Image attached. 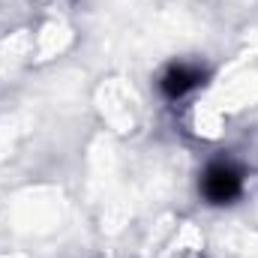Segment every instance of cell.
I'll list each match as a JSON object with an SVG mask.
<instances>
[{"instance_id":"6da1fadb","label":"cell","mask_w":258,"mask_h":258,"mask_svg":"<svg viewBox=\"0 0 258 258\" xmlns=\"http://www.w3.org/2000/svg\"><path fill=\"white\" fill-rule=\"evenodd\" d=\"M243 192V174L231 162H210L201 174V195L210 204H231Z\"/></svg>"},{"instance_id":"7a4b0ae2","label":"cell","mask_w":258,"mask_h":258,"mask_svg":"<svg viewBox=\"0 0 258 258\" xmlns=\"http://www.w3.org/2000/svg\"><path fill=\"white\" fill-rule=\"evenodd\" d=\"M198 84H204V69L201 66H192V63L168 66L165 75L159 78V90L165 93V99H183Z\"/></svg>"}]
</instances>
